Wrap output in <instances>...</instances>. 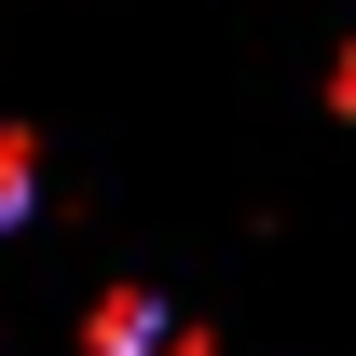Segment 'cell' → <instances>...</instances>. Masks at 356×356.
Here are the masks:
<instances>
[{"label": "cell", "instance_id": "obj_2", "mask_svg": "<svg viewBox=\"0 0 356 356\" xmlns=\"http://www.w3.org/2000/svg\"><path fill=\"white\" fill-rule=\"evenodd\" d=\"M28 206H42V137L0 124V220H28Z\"/></svg>", "mask_w": 356, "mask_h": 356}, {"label": "cell", "instance_id": "obj_1", "mask_svg": "<svg viewBox=\"0 0 356 356\" xmlns=\"http://www.w3.org/2000/svg\"><path fill=\"white\" fill-rule=\"evenodd\" d=\"M165 288H96V315H83V356H165Z\"/></svg>", "mask_w": 356, "mask_h": 356}, {"label": "cell", "instance_id": "obj_3", "mask_svg": "<svg viewBox=\"0 0 356 356\" xmlns=\"http://www.w3.org/2000/svg\"><path fill=\"white\" fill-rule=\"evenodd\" d=\"M165 356H220V329H206V315H178V329H165Z\"/></svg>", "mask_w": 356, "mask_h": 356}, {"label": "cell", "instance_id": "obj_4", "mask_svg": "<svg viewBox=\"0 0 356 356\" xmlns=\"http://www.w3.org/2000/svg\"><path fill=\"white\" fill-rule=\"evenodd\" d=\"M329 110H343V124H356V42L329 55Z\"/></svg>", "mask_w": 356, "mask_h": 356}]
</instances>
